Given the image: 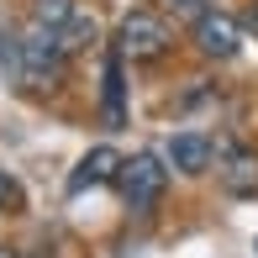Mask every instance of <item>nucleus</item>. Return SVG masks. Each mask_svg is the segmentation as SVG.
I'll list each match as a JSON object with an SVG mask.
<instances>
[{
  "label": "nucleus",
  "mask_w": 258,
  "mask_h": 258,
  "mask_svg": "<svg viewBox=\"0 0 258 258\" xmlns=\"http://www.w3.org/2000/svg\"><path fill=\"white\" fill-rule=\"evenodd\" d=\"M116 190H121V201L132 211H153L163 201V190H169V163L158 153H132L121 158V174H116Z\"/></svg>",
  "instance_id": "obj_1"
},
{
  "label": "nucleus",
  "mask_w": 258,
  "mask_h": 258,
  "mask_svg": "<svg viewBox=\"0 0 258 258\" xmlns=\"http://www.w3.org/2000/svg\"><path fill=\"white\" fill-rule=\"evenodd\" d=\"M174 32L158 11H132L121 16V32H116V58H132V63H153V58L169 53Z\"/></svg>",
  "instance_id": "obj_2"
},
{
  "label": "nucleus",
  "mask_w": 258,
  "mask_h": 258,
  "mask_svg": "<svg viewBox=\"0 0 258 258\" xmlns=\"http://www.w3.org/2000/svg\"><path fill=\"white\" fill-rule=\"evenodd\" d=\"M16 69H21V85H32V90H58V85H63V53H58V32L32 27L27 42L16 48Z\"/></svg>",
  "instance_id": "obj_3"
},
{
  "label": "nucleus",
  "mask_w": 258,
  "mask_h": 258,
  "mask_svg": "<svg viewBox=\"0 0 258 258\" xmlns=\"http://www.w3.org/2000/svg\"><path fill=\"white\" fill-rule=\"evenodd\" d=\"M195 48L206 58H237L242 48V21L227 11H201L195 16Z\"/></svg>",
  "instance_id": "obj_4"
},
{
  "label": "nucleus",
  "mask_w": 258,
  "mask_h": 258,
  "mask_svg": "<svg viewBox=\"0 0 258 258\" xmlns=\"http://www.w3.org/2000/svg\"><path fill=\"white\" fill-rule=\"evenodd\" d=\"M216 179L227 195H258V153L242 143L216 148Z\"/></svg>",
  "instance_id": "obj_5"
},
{
  "label": "nucleus",
  "mask_w": 258,
  "mask_h": 258,
  "mask_svg": "<svg viewBox=\"0 0 258 258\" xmlns=\"http://www.w3.org/2000/svg\"><path fill=\"white\" fill-rule=\"evenodd\" d=\"M211 158H216V148H211L201 132H179V137H169V148H163V163L179 169V174H206Z\"/></svg>",
  "instance_id": "obj_6"
},
{
  "label": "nucleus",
  "mask_w": 258,
  "mask_h": 258,
  "mask_svg": "<svg viewBox=\"0 0 258 258\" xmlns=\"http://www.w3.org/2000/svg\"><path fill=\"white\" fill-rule=\"evenodd\" d=\"M116 174H121V153H116V148H90V153L79 158V169H74V179H69V190L105 184V179H116Z\"/></svg>",
  "instance_id": "obj_7"
},
{
  "label": "nucleus",
  "mask_w": 258,
  "mask_h": 258,
  "mask_svg": "<svg viewBox=\"0 0 258 258\" xmlns=\"http://www.w3.org/2000/svg\"><path fill=\"white\" fill-rule=\"evenodd\" d=\"M90 42H95V16L74 11V16L58 27V53H63V58H74V53H85Z\"/></svg>",
  "instance_id": "obj_8"
},
{
  "label": "nucleus",
  "mask_w": 258,
  "mask_h": 258,
  "mask_svg": "<svg viewBox=\"0 0 258 258\" xmlns=\"http://www.w3.org/2000/svg\"><path fill=\"white\" fill-rule=\"evenodd\" d=\"M69 16H74V0H32V27H48V32H58Z\"/></svg>",
  "instance_id": "obj_9"
},
{
  "label": "nucleus",
  "mask_w": 258,
  "mask_h": 258,
  "mask_svg": "<svg viewBox=\"0 0 258 258\" xmlns=\"http://www.w3.org/2000/svg\"><path fill=\"white\" fill-rule=\"evenodd\" d=\"M105 116L121 121V63L116 58H105Z\"/></svg>",
  "instance_id": "obj_10"
},
{
  "label": "nucleus",
  "mask_w": 258,
  "mask_h": 258,
  "mask_svg": "<svg viewBox=\"0 0 258 258\" xmlns=\"http://www.w3.org/2000/svg\"><path fill=\"white\" fill-rule=\"evenodd\" d=\"M16 201H21V184L11 179V174H0V211H6V206H16Z\"/></svg>",
  "instance_id": "obj_11"
},
{
  "label": "nucleus",
  "mask_w": 258,
  "mask_h": 258,
  "mask_svg": "<svg viewBox=\"0 0 258 258\" xmlns=\"http://www.w3.org/2000/svg\"><path fill=\"white\" fill-rule=\"evenodd\" d=\"M174 6H179V11H201V0H174Z\"/></svg>",
  "instance_id": "obj_12"
},
{
  "label": "nucleus",
  "mask_w": 258,
  "mask_h": 258,
  "mask_svg": "<svg viewBox=\"0 0 258 258\" xmlns=\"http://www.w3.org/2000/svg\"><path fill=\"white\" fill-rule=\"evenodd\" d=\"M248 27H253V32H258V0H253V11H248Z\"/></svg>",
  "instance_id": "obj_13"
},
{
  "label": "nucleus",
  "mask_w": 258,
  "mask_h": 258,
  "mask_svg": "<svg viewBox=\"0 0 258 258\" xmlns=\"http://www.w3.org/2000/svg\"><path fill=\"white\" fill-rule=\"evenodd\" d=\"M0 258H11V253H6V248H0Z\"/></svg>",
  "instance_id": "obj_14"
}]
</instances>
